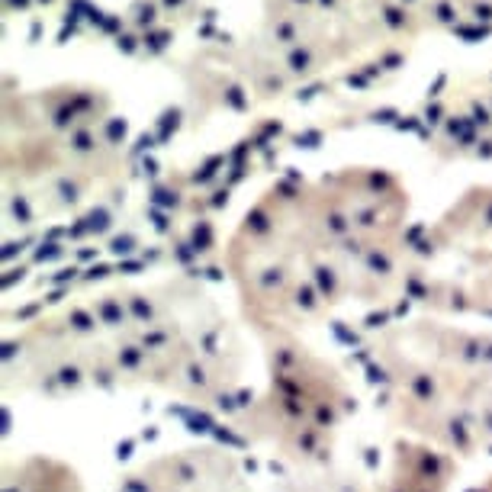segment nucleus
<instances>
[{
	"instance_id": "28",
	"label": "nucleus",
	"mask_w": 492,
	"mask_h": 492,
	"mask_svg": "<svg viewBox=\"0 0 492 492\" xmlns=\"http://www.w3.org/2000/svg\"><path fill=\"white\" fill-rule=\"evenodd\" d=\"M299 148H303V142H306V148H315V142H319V132H306V135H299Z\"/></svg>"
},
{
	"instance_id": "23",
	"label": "nucleus",
	"mask_w": 492,
	"mask_h": 492,
	"mask_svg": "<svg viewBox=\"0 0 492 492\" xmlns=\"http://www.w3.org/2000/svg\"><path fill=\"white\" fill-rule=\"evenodd\" d=\"M196 35L200 39H219V29H216V23H203V26H196Z\"/></svg>"
},
{
	"instance_id": "8",
	"label": "nucleus",
	"mask_w": 492,
	"mask_h": 492,
	"mask_svg": "<svg viewBox=\"0 0 492 492\" xmlns=\"http://www.w3.org/2000/svg\"><path fill=\"white\" fill-rule=\"evenodd\" d=\"M222 104L229 106L232 113H248L251 110V100H248V91H245L238 81H229L222 87Z\"/></svg>"
},
{
	"instance_id": "32",
	"label": "nucleus",
	"mask_w": 492,
	"mask_h": 492,
	"mask_svg": "<svg viewBox=\"0 0 492 492\" xmlns=\"http://www.w3.org/2000/svg\"><path fill=\"white\" fill-rule=\"evenodd\" d=\"M425 116H428V123H437V119H441V106H437V104H431L428 110H425Z\"/></svg>"
},
{
	"instance_id": "26",
	"label": "nucleus",
	"mask_w": 492,
	"mask_h": 492,
	"mask_svg": "<svg viewBox=\"0 0 492 492\" xmlns=\"http://www.w3.org/2000/svg\"><path fill=\"white\" fill-rule=\"evenodd\" d=\"M74 35H77V29L62 26V29H58V35H55V42H58V45H65V42H68V39H74Z\"/></svg>"
},
{
	"instance_id": "22",
	"label": "nucleus",
	"mask_w": 492,
	"mask_h": 492,
	"mask_svg": "<svg viewBox=\"0 0 492 492\" xmlns=\"http://www.w3.org/2000/svg\"><path fill=\"white\" fill-rule=\"evenodd\" d=\"M91 0H68V10H74V13H81L84 20H87V13H91Z\"/></svg>"
},
{
	"instance_id": "3",
	"label": "nucleus",
	"mask_w": 492,
	"mask_h": 492,
	"mask_svg": "<svg viewBox=\"0 0 492 492\" xmlns=\"http://www.w3.org/2000/svg\"><path fill=\"white\" fill-rule=\"evenodd\" d=\"M65 145H68V152L77 155V158H87V155H94L100 148L97 132H94L91 125H81V123H77L74 129H68V142H65Z\"/></svg>"
},
{
	"instance_id": "37",
	"label": "nucleus",
	"mask_w": 492,
	"mask_h": 492,
	"mask_svg": "<svg viewBox=\"0 0 492 492\" xmlns=\"http://www.w3.org/2000/svg\"><path fill=\"white\" fill-rule=\"evenodd\" d=\"M35 4H39V7H49V4H55V0H35Z\"/></svg>"
},
{
	"instance_id": "5",
	"label": "nucleus",
	"mask_w": 492,
	"mask_h": 492,
	"mask_svg": "<svg viewBox=\"0 0 492 492\" xmlns=\"http://www.w3.org/2000/svg\"><path fill=\"white\" fill-rule=\"evenodd\" d=\"M158 13H161V4L155 0H135L132 4V26L145 33V29H155L158 26Z\"/></svg>"
},
{
	"instance_id": "11",
	"label": "nucleus",
	"mask_w": 492,
	"mask_h": 492,
	"mask_svg": "<svg viewBox=\"0 0 492 492\" xmlns=\"http://www.w3.org/2000/svg\"><path fill=\"white\" fill-rule=\"evenodd\" d=\"M451 33L457 35L460 42H466V45H476V42H486V39H489V35H492V26H483V23H457Z\"/></svg>"
},
{
	"instance_id": "18",
	"label": "nucleus",
	"mask_w": 492,
	"mask_h": 492,
	"mask_svg": "<svg viewBox=\"0 0 492 492\" xmlns=\"http://www.w3.org/2000/svg\"><path fill=\"white\" fill-rule=\"evenodd\" d=\"M100 33H104V35H113V39H116V35H123V33H125V29H123V16H119V13H110V16H106V23L100 26Z\"/></svg>"
},
{
	"instance_id": "24",
	"label": "nucleus",
	"mask_w": 492,
	"mask_h": 492,
	"mask_svg": "<svg viewBox=\"0 0 492 492\" xmlns=\"http://www.w3.org/2000/svg\"><path fill=\"white\" fill-rule=\"evenodd\" d=\"M161 10H167V13H174V10H184L190 4V0H158Z\"/></svg>"
},
{
	"instance_id": "34",
	"label": "nucleus",
	"mask_w": 492,
	"mask_h": 492,
	"mask_svg": "<svg viewBox=\"0 0 492 492\" xmlns=\"http://www.w3.org/2000/svg\"><path fill=\"white\" fill-rule=\"evenodd\" d=\"M315 4H319L322 10H335V7H338V0H315Z\"/></svg>"
},
{
	"instance_id": "7",
	"label": "nucleus",
	"mask_w": 492,
	"mask_h": 492,
	"mask_svg": "<svg viewBox=\"0 0 492 492\" xmlns=\"http://www.w3.org/2000/svg\"><path fill=\"white\" fill-rule=\"evenodd\" d=\"M125 135H129V119L125 116H106L104 125H100V139L110 148L125 145Z\"/></svg>"
},
{
	"instance_id": "21",
	"label": "nucleus",
	"mask_w": 492,
	"mask_h": 492,
	"mask_svg": "<svg viewBox=\"0 0 492 492\" xmlns=\"http://www.w3.org/2000/svg\"><path fill=\"white\" fill-rule=\"evenodd\" d=\"M33 4L35 0H4V10H7V13H26Z\"/></svg>"
},
{
	"instance_id": "33",
	"label": "nucleus",
	"mask_w": 492,
	"mask_h": 492,
	"mask_svg": "<svg viewBox=\"0 0 492 492\" xmlns=\"http://www.w3.org/2000/svg\"><path fill=\"white\" fill-rule=\"evenodd\" d=\"M216 16H219V13H216V7H206V10H203V23H216Z\"/></svg>"
},
{
	"instance_id": "19",
	"label": "nucleus",
	"mask_w": 492,
	"mask_h": 492,
	"mask_svg": "<svg viewBox=\"0 0 492 492\" xmlns=\"http://www.w3.org/2000/svg\"><path fill=\"white\" fill-rule=\"evenodd\" d=\"M261 91L267 94V97H274L277 91H284V77L280 74H264L261 77Z\"/></svg>"
},
{
	"instance_id": "9",
	"label": "nucleus",
	"mask_w": 492,
	"mask_h": 492,
	"mask_svg": "<svg viewBox=\"0 0 492 492\" xmlns=\"http://www.w3.org/2000/svg\"><path fill=\"white\" fill-rule=\"evenodd\" d=\"M271 35H274V42H277V45H286V49L299 45V26H296V20H290V16H280V20H274Z\"/></svg>"
},
{
	"instance_id": "31",
	"label": "nucleus",
	"mask_w": 492,
	"mask_h": 492,
	"mask_svg": "<svg viewBox=\"0 0 492 492\" xmlns=\"http://www.w3.org/2000/svg\"><path fill=\"white\" fill-rule=\"evenodd\" d=\"M374 119L376 123H389V119H396V110H376Z\"/></svg>"
},
{
	"instance_id": "35",
	"label": "nucleus",
	"mask_w": 492,
	"mask_h": 492,
	"mask_svg": "<svg viewBox=\"0 0 492 492\" xmlns=\"http://www.w3.org/2000/svg\"><path fill=\"white\" fill-rule=\"evenodd\" d=\"M290 4H296V7H312L315 0H290Z\"/></svg>"
},
{
	"instance_id": "15",
	"label": "nucleus",
	"mask_w": 492,
	"mask_h": 492,
	"mask_svg": "<svg viewBox=\"0 0 492 492\" xmlns=\"http://www.w3.org/2000/svg\"><path fill=\"white\" fill-rule=\"evenodd\" d=\"M470 16H473V23L492 26V0H473V4H470Z\"/></svg>"
},
{
	"instance_id": "38",
	"label": "nucleus",
	"mask_w": 492,
	"mask_h": 492,
	"mask_svg": "<svg viewBox=\"0 0 492 492\" xmlns=\"http://www.w3.org/2000/svg\"><path fill=\"white\" fill-rule=\"evenodd\" d=\"M399 4H402V7H412V4H415V0H399Z\"/></svg>"
},
{
	"instance_id": "25",
	"label": "nucleus",
	"mask_w": 492,
	"mask_h": 492,
	"mask_svg": "<svg viewBox=\"0 0 492 492\" xmlns=\"http://www.w3.org/2000/svg\"><path fill=\"white\" fill-rule=\"evenodd\" d=\"M361 74H364V77H370V81H374V77H380V74H383L380 62H370V65H364V68H361Z\"/></svg>"
},
{
	"instance_id": "10",
	"label": "nucleus",
	"mask_w": 492,
	"mask_h": 492,
	"mask_svg": "<svg viewBox=\"0 0 492 492\" xmlns=\"http://www.w3.org/2000/svg\"><path fill=\"white\" fill-rule=\"evenodd\" d=\"M380 20L386 29L402 33V29L409 26V7H402V4H380Z\"/></svg>"
},
{
	"instance_id": "12",
	"label": "nucleus",
	"mask_w": 492,
	"mask_h": 492,
	"mask_svg": "<svg viewBox=\"0 0 492 492\" xmlns=\"http://www.w3.org/2000/svg\"><path fill=\"white\" fill-rule=\"evenodd\" d=\"M431 16H435V23H441V26H447V29H454L460 23L454 0H435V4H431Z\"/></svg>"
},
{
	"instance_id": "29",
	"label": "nucleus",
	"mask_w": 492,
	"mask_h": 492,
	"mask_svg": "<svg viewBox=\"0 0 492 492\" xmlns=\"http://www.w3.org/2000/svg\"><path fill=\"white\" fill-rule=\"evenodd\" d=\"M42 39V20H33V26H29V42H39Z\"/></svg>"
},
{
	"instance_id": "16",
	"label": "nucleus",
	"mask_w": 492,
	"mask_h": 492,
	"mask_svg": "<svg viewBox=\"0 0 492 492\" xmlns=\"http://www.w3.org/2000/svg\"><path fill=\"white\" fill-rule=\"evenodd\" d=\"M325 87H328L325 81H312V84H306V87H299L293 97H296V104H309V100H315L322 91H325Z\"/></svg>"
},
{
	"instance_id": "30",
	"label": "nucleus",
	"mask_w": 492,
	"mask_h": 492,
	"mask_svg": "<svg viewBox=\"0 0 492 492\" xmlns=\"http://www.w3.org/2000/svg\"><path fill=\"white\" fill-rule=\"evenodd\" d=\"M473 116H476V123H489V110L483 104H473Z\"/></svg>"
},
{
	"instance_id": "27",
	"label": "nucleus",
	"mask_w": 492,
	"mask_h": 492,
	"mask_svg": "<svg viewBox=\"0 0 492 492\" xmlns=\"http://www.w3.org/2000/svg\"><path fill=\"white\" fill-rule=\"evenodd\" d=\"M444 84H447V74H437L435 84L428 87V97H437V91H444Z\"/></svg>"
},
{
	"instance_id": "17",
	"label": "nucleus",
	"mask_w": 492,
	"mask_h": 492,
	"mask_svg": "<svg viewBox=\"0 0 492 492\" xmlns=\"http://www.w3.org/2000/svg\"><path fill=\"white\" fill-rule=\"evenodd\" d=\"M376 62H380V68H383V71H399V68H406V55H402V52H396V49L383 52V55L376 58Z\"/></svg>"
},
{
	"instance_id": "14",
	"label": "nucleus",
	"mask_w": 492,
	"mask_h": 492,
	"mask_svg": "<svg viewBox=\"0 0 492 492\" xmlns=\"http://www.w3.org/2000/svg\"><path fill=\"white\" fill-rule=\"evenodd\" d=\"M116 52H123V55H139L142 52V33L125 29L123 35H116Z\"/></svg>"
},
{
	"instance_id": "2",
	"label": "nucleus",
	"mask_w": 492,
	"mask_h": 492,
	"mask_svg": "<svg viewBox=\"0 0 492 492\" xmlns=\"http://www.w3.org/2000/svg\"><path fill=\"white\" fill-rule=\"evenodd\" d=\"M380 361L412 431L451 451L492 444V328L412 322L386 335Z\"/></svg>"
},
{
	"instance_id": "6",
	"label": "nucleus",
	"mask_w": 492,
	"mask_h": 492,
	"mask_svg": "<svg viewBox=\"0 0 492 492\" xmlns=\"http://www.w3.org/2000/svg\"><path fill=\"white\" fill-rule=\"evenodd\" d=\"M171 42H174V29H167V26H155V29L142 33V49L148 55H164L171 49Z\"/></svg>"
},
{
	"instance_id": "1",
	"label": "nucleus",
	"mask_w": 492,
	"mask_h": 492,
	"mask_svg": "<svg viewBox=\"0 0 492 492\" xmlns=\"http://www.w3.org/2000/svg\"><path fill=\"white\" fill-rule=\"evenodd\" d=\"M39 389L158 386L187 399L225 393L238 341L213 299L184 290H113L29 325L13 351Z\"/></svg>"
},
{
	"instance_id": "13",
	"label": "nucleus",
	"mask_w": 492,
	"mask_h": 492,
	"mask_svg": "<svg viewBox=\"0 0 492 492\" xmlns=\"http://www.w3.org/2000/svg\"><path fill=\"white\" fill-rule=\"evenodd\" d=\"M181 119H184V110L181 106H167L164 113H161V139H171L174 132L181 129Z\"/></svg>"
},
{
	"instance_id": "4",
	"label": "nucleus",
	"mask_w": 492,
	"mask_h": 492,
	"mask_svg": "<svg viewBox=\"0 0 492 492\" xmlns=\"http://www.w3.org/2000/svg\"><path fill=\"white\" fill-rule=\"evenodd\" d=\"M284 65H286V71H290V74L303 77V74H309V71L315 68V52H312V45H306V42H299V45H293V49H286Z\"/></svg>"
},
{
	"instance_id": "36",
	"label": "nucleus",
	"mask_w": 492,
	"mask_h": 492,
	"mask_svg": "<svg viewBox=\"0 0 492 492\" xmlns=\"http://www.w3.org/2000/svg\"><path fill=\"white\" fill-rule=\"evenodd\" d=\"M476 492H492V483H486V486H479Z\"/></svg>"
},
{
	"instance_id": "20",
	"label": "nucleus",
	"mask_w": 492,
	"mask_h": 492,
	"mask_svg": "<svg viewBox=\"0 0 492 492\" xmlns=\"http://www.w3.org/2000/svg\"><path fill=\"white\" fill-rule=\"evenodd\" d=\"M345 84H347V87H354V91H367V87H370V77H364L361 71H347Z\"/></svg>"
}]
</instances>
